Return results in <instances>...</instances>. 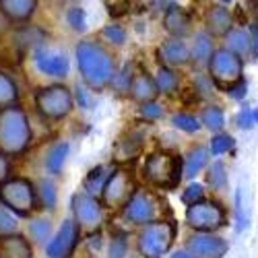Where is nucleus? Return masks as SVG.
Wrapping results in <instances>:
<instances>
[{
	"label": "nucleus",
	"instance_id": "nucleus-1",
	"mask_svg": "<svg viewBox=\"0 0 258 258\" xmlns=\"http://www.w3.org/2000/svg\"><path fill=\"white\" fill-rule=\"evenodd\" d=\"M77 67L83 83L93 91H103L112 83L116 75L114 56L107 52L99 41L95 39H83L75 50Z\"/></svg>",
	"mask_w": 258,
	"mask_h": 258
},
{
	"label": "nucleus",
	"instance_id": "nucleus-2",
	"mask_svg": "<svg viewBox=\"0 0 258 258\" xmlns=\"http://www.w3.org/2000/svg\"><path fill=\"white\" fill-rule=\"evenodd\" d=\"M33 139L31 122L21 105L0 110V153L7 157L23 155Z\"/></svg>",
	"mask_w": 258,
	"mask_h": 258
},
{
	"label": "nucleus",
	"instance_id": "nucleus-3",
	"mask_svg": "<svg viewBox=\"0 0 258 258\" xmlns=\"http://www.w3.org/2000/svg\"><path fill=\"white\" fill-rule=\"evenodd\" d=\"M143 178L157 188L174 190L184 178V161L180 155L167 151H153L143 163Z\"/></svg>",
	"mask_w": 258,
	"mask_h": 258
},
{
	"label": "nucleus",
	"instance_id": "nucleus-4",
	"mask_svg": "<svg viewBox=\"0 0 258 258\" xmlns=\"http://www.w3.org/2000/svg\"><path fill=\"white\" fill-rule=\"evenodd\" d=\"M0 205L17 217H31L37 209L35 184L25 176H13L0 184Z\"/></svg>",
	"mask_w": 258,
	"mask_h": 258
},
{
	"label": "nucleus",
	"instance_id": "nucleus-5",
	"mask_svg": "<svg viewBox=\"0 0 258 258\" xmlns=\"http://www.w3.org/2000/svg\"><path fill=\"white\" fill-rule=\"evenodd\" d=\"M33 103L37 114L52 122L64 120L75 110L73 91L62 83H52L46 85V87H39L33 95Z\"/></svg>",
	"mask_w": 258,
	"mask_h": 258
},
{
	"label": "nucleus",
	"instance_id": "nucleus-6",
	"mask_svg": "<svg viewBox=\"0 0 258 258\" xmlns=\"http://www.w3.org/2000/svg\"><path fill=\"white\" fill-rule=\"evenodd\" d=\"M176 240V225L171 221H153L141 229L137 246L145 258H161Z\"/></svg>",
	"mask_w": 258,
	"mask_h": 258
},
{
	"label": "nucleus",
	"instance_id": "nucleus-7",
	"mask_svg": "<svg viewBox=\"0 0 258 258\" xmlns=\"http://www.w3.org/2000/svg\"><path fill=\"white\" fill-rule=\"evenodd\" d=\"M242 73H244L242 58H238L225 48L213 50L209 58V77L215 87H219L221 91H227L231 85L242 81Z\"/></svg>",
	"mask_w": 258,
	"mask_h": 258
},
{
	"label": "nucleus",
	"instance_id": "nucleus-8",
	"mask_svg": "<svg viewBox=\"0 0 258 258\" xmlns=\"http://www.w3.org/2000/svg\"><path fill=\"white\" fill-rule=\"evenodd\" d=\"M186 223L201 233H213L227 223V215L219 203L203 199L186 209Z\"/></svg>",
	"mask_w": 258,
	"mask_h": 258
},
{
	"label": "nucleus",
	"instance_id": "nucleus-9",
	"mask_svg": "<svg viewBox=\"0 0 258 258\" xmlns=\"http://www.w3.org/2000/svg\"><path fill=\"white\" fill-rule=\"evenodd\" d=\"M159 213V205L157 199L147 190H137L131 197L126 199V203L122 205V215L124 219H128L135 225H149L153 223Z\"/></svg>",
	"mask_w": 258,
	"mask_h": 258
},
{
	"label": "nucleus",
	"instance_id": "nucleus-10",
	"mask_svg": "<svg viewBox=\"0 0 258 258\" xmlns=\"http://www.w3.org/2000/svg\"><path fill=\"white\" fill-rule=\"evenodd\" d=\"M31 62L37 73L46 75V77H54V79H64L71 73V62L69 56L52 48V46H39L33 50L31 54Z\"/></svg>",
	"mask_w": 258,
	"mask_h": 258
},
{
	"label": "nucleus",
	"instance_id": "nucleus-11",
	"mask_svg": "<svg viewBox=\"0 0 258 258\" xmlns=\"http://www.w3.org/2000/svg\"><path fill=\"white\" fill-rule=\"evenodd\" d=\"M81 240V227L75 219H64L60 229L54 233V238L46 244V256L48 258H71L79 246Z\"/></svg>",
	"mask_w": 258,
	"mask_h": 258
},
{
	"label": "nucleus",
	"instance_id": "nucleus-12",
	"mask_svg": "<svg viewBox=\"0 0 258 258\" xmlns=\"http://www.w3.org/2000/svg\"><path fill=\"white\" fill-rule=\"evenodd\" d=\"M73 205V213H75V221L79 227H89L95 229L101 219H103V207L101 203L91 197V195H85V192H77L71 201Z\"/></svg>",
	"mask_w": 258,
	"mask_h": 258
},
{
	"label": "nucleus",
	"instance_id": "nucleus-13",
	"mask_svg": "<svg viewBox=\"0 0 258 258\" xmlns=\"http://www.w3.org/2000/svg\"><path fill=\"white\" fill-rule=\"evenodd\" d=\"M131 176L124 169H112L101 188V201L105 207H120L131 195Z\"/></svg>",
	"mask_w": 258,
	"mask_h": 258
},
{
	"label": "nucleus",
	"instance_id": "nucleus-14",
	"mask_svg": "<svg viewBox=\"0 0 258 258\" xmlns=\"http://www.w3.org/2000/svg\"><path fill=\"white\" fill-rule=\"evenodd\" d=\"M188 250L192 258H223L229 250V244L213 233H197L188 240Z\"/></svg>",
	"mask_w": 258,
	"mask_h": 258
},
{
	"label": "nucleus",
	"instance_id": "nucleus-15",
	"mask_svg": "<svg viewBox=\"0 0 258 258\" xmlns=\"http://www.w3.org/2000/svg\"><path fill=\"white\" fill-rule=\"evenodd\" d=\"M35 11V0H0V15L13 25H27Z\"/></svg>",
	"mask_w": 258,
	"mask_h": 258
},
{
	"label": "nucleus",
	"instance_id": "nucleus-16",
	"mask_svg": "<svg viewBox=\"0 0 258 258\" xmlns=\"http://www.w3.org/2000/svg\"><path fill=\"white\" fill-rule=\"evenodd\" d=\"M205 25L211 35H225L233 25V15L223 5H211L205 15Z\"/></svg>",
	"mask_w": 258,
	"mask_h": 258
},
{
	"label": "nucleus",
	"instance_id": "nucleus-17",
	"mask_svg": "<svg viewBox=\"0 0 258 258\" xmlns=\"http://www.w3.org/2000/svg\"><path fill=\"white\" fill-rule=\"evenodd\" d=\"M33 246L21 233L0 235V258H31Z\"/></svg>",
	"mask_w": 258,
	"mask_h": 258
},
{
	"label": "nucleus",
	"instance_id": "nucleus-18",
	"mask_svg": "<svg viewBox=\"0 0 258 258\" xmlns=\"http://www.w3.org/2000/svg\"><path fill=\"white\" fill-rule=\"evenodd\" d=\"M190 15L180 5H169V9L163 15V27L167 33H171L176 39H182L190 31Z\"/></svg>",
	"mask_w": 258,
	"mask_h": 258
},
{
	"label": "nucleus",
	"instance_id": "nucleus-19",
	"mask_svg": "<svg viewBox=\"0 0 258 258\" xmlns=\"http://www.w3.org/2000/svg\"><path fill=\"white\" fill-rule=\"evenodd\" d=\"M128 93L135 101H139L141 105L143 103H149L153 101L155 95H157V87H155V81L149 73H137L131 81V87H128Z\"/></svg>",
	"mask_w": 258,
	"mask_h": 258
},
{
	"label": "nucleus",
	"instance_id": "nucleus-20",
	"mask_svg": "<svg viewBox=\"0 0 258 258\" xmlns=\"http://www.w3.org/2000/svg\"><path fill=\"white\" fill-rule=\"evenodd\" d=\"M159 54L163 56V60L169 64V67H184V64L190 60V50L184 44L182 39L169 37L163 41V46L159 50Z\"/></svg>",
	"mask_w": 258,
	"mask_h": 258
},
{
	"label": "nucleus",
	"instance_id": "nucleus-21",
	"mask_svg": "<svg viewBox=\"0 0 258 258\" xmlns=\"http://www.w3.org/2000/svg\"><path fill=\"white\" fill-rule=\"evenodd\" d=\"M69 153H71V145L67 141H58L48 149L46 159H44V167H46V171L50 176H60L62 174Z\"/></svg>",
	"mask_w": 258,
	"mask_h": 258
},
{
	"label": "nucleus",
	"instance_id": "nucleus-22",
	"mask_svg": "<svg viewBox=\"0 0 258 258\" xmlns=\"http://www.w3.org/2000/svg\"><path fill=\"white\" fill-rule=\"evenodd\" d=\"M143 145H145V135H143V133H139V131L128 133L126 137L118 139V143H116V157H118L120 161L135 159V157L141 153Z\"/></svg>",
	"mask_w": 258,
	"mask_h": 258
},
{
	"label": "nucleus",
	"instance_id": "nucleus-23",
	"mask_svg": "<svg viewBox=\"0 0 258 258\" xmlns=\"http://www.w3.org/2000/svg\"><path fill=\"white\" fill-rule=\"evenodd\" d=\"M225 50L235 54L238 58H244L250 54V33L244 27H231L225 33Z\"/></svg>",
	"mask_w": 258,
	"mask_h": 258
},
{
	"label": "nucleus",
	"instance_id": "nucleus-24",
	"mask_svg": "<svg viewBox=\"0 0 258 258\" xmlns=\"http://www.w3.org/2000/svg\"><path fill=\"white\" fill-rule=\"evenodd\" d=\"M209 163V149L207 147H195L190 149L188 155H186V161H184V178H195L199 176L201 171L207 167Z\"/></svg>",
	"mask_w": 258,
	"mask_h": 258
},
{
	"label": "nucleus",
	"instance_id": "nucleus-25",
	"mask_svg": "<svg viewBox=\"0 0 258 258\" xmlns=\"http://www.w3.org/2000/svg\"><path fill=\"white\" fill-rule=\"evenodd\" d=\"M13 105H19V85L9 73L0 71V110Z\"/></svg>",
	"mask_w": 258,
	"mask_h": 258
},
{
	"label": "nucleus",
	"instance_id": "nucleus-26",
	"mask_svg": "<svg viewBox=\"0 0 258 258\" xmlns=\"http://www.w3.org/2000/svg\"><path fill=\"white\" fill-rule=\"evenodd\" d=\"M250 192L244 186V182H240L238 192H235V215H238V231L248 229L250 225Z\"/></svg>",
	"mask_w": 258,
	"mask_h": 258
},
{
	"label": "nucleus",
	"instance_id": "nucleus-27",
	"mask_svg": "<svg viewBox=\"0 0 258 258\" xmlns=\"http://www.w3.org/2000/svg\"><path fill=\"white\" fill-rule=\"evenodd\" d=\"M155 87H157V93H163V95H171V93H176L178 89V83H180V77L174 69H169V67H159L155 77Z\"/></svg>",
	"mask_w": 258,
	"mask_h": 258
},
{
	"label": "nucleus",
	"instance_id": "nucleus-28",
	"mask_svg": "<svg viewBox=\"0 0 258 258\" xmlns=\"http://www.w3.org/2000/svg\"><path fill=\"white\" fill-rule=\"evenodd\" d=\"M201 126L209 128L211 133L215 135H219L223 131V126H225V112H223V107L221 105H207L203 114H201Z\"/></svg>",
	"mask_w": 258,
	"mask_h": 258
},
{
	"label": "nucleus",
	"instance_id": "nucleus-29",
	"mask_svg": "<svg viewBox=\"0 0 258 258\" xmlns=\"http://www.w3.org/2000/svg\"><path fill=\"white\" fill-rule=\"evenodd\" d=\"M35 195H37V205H41L48 211H54L56 209V203H58V190H56V184L50 180V178H41L35 186Z\"/></svg>",
	"mask_w": 258,
	"mask_h": 258
},
{
	"label": "nucleus",
	"instance_id": "nucleus-30",
	"mask_svg": "<svg viewBox=\"0 0 258 258\" xmlns=\"http://www.w3.org/2000/svg\"><path fill=\"white\" fill-rule=\"evenodd\" d=\"M213 54V39L207 31H201L195 35V44H192V52H190V60H195L197 64H205L209 62Z\"/></svg>",
	"mask_w": 258,
	"mask_h": 258
},
{
	"label": "nucleus",
	"instance_id": "nucleus-31",
	"mask_svg": "<svg viewBox=\"0 0 258 258\" xmlns=\"http://www.w3.org/2000/svg\"><path fill=\"white\" fill-rule=\"evenodd\" d=\"M17 44L23 48H39L44 46V31L35 25H23L17 31Z\"/></svg>",
	"mask_w": 258,
	"mask_h": 258
},
{
	"label": "nucleus",
	"instance_id": "nucleus-32",
	"mask_svg": "<svg viewBox=\"0 0 258 258\" xmlns=\"http://www.w3.org/2000/svg\"><path fill=\"white\" fill-rule=\"evenodd\" d=\"M105 171H107V167H105V165H95V167L89 171L87 178H85V182H83V190H85V195L95 197L97 192H101V188H103V184H105L107 176H110V174H105Z\"/></svg>",
	"mask_w": 258,
	"mask_h": 258
},
{
	"label": "nucleus",
	"instance_id": "nucleus-33",
	"mask_svg": "<svg viewBox=\"0 0 258 258\" xmlns=\"http://www.w3.org/2000/svg\"><path fill=\"white\" fill-rule=\"evenodd\" d=\"M207 184L217 192L225 190V186H227V167H225L223 161L211 163V167L207 169Z\"/></svg>",
	"mask_w": 258,
	"mask_h": 258
},
{
	"label": "nucleus",
	"instance_id": "nucleus-34",
	"mask_svg": "<svg viewBox=\"0 0 258 258\" xmlns=\"http://www.w3.org/2000/svg\"><path fill=\"white\" fill-rule=\"evenodd\" d=\"M27 233H29V238L37 244L50 242V233H52L50 219H31L27 223Z\"/></svg>",
	"mask_w": 258,
	"mask_h": 258
},
{
	"label": "nucleus",
	"instance_id": "nucleus-35",
	"mask_svg": "<svg viewBox=\"0 0 258 258\" xmlns=\"http://www.w3.org/2000/svg\"><path fill=\"white\" fill-rule=\"evenodd\" d=\"M171 126L178 128V131H182V133H188V135H197L203 128L197 116L186 114V112H178V114L171 116Z\"/></svg>",
	"mask_w": 258,
	"mask_h": 258
},
{
	"label": "nucleus",
	"instance_id": "nucleus-36",
	"mask_svg": "<svg viewBox=\"0 0 258 258\" xmlns=\"http://www.w3.org/2000/svg\"><path fill=\"white\" fill-rule=\"evenodd\" d=\"M67 23L77 33H83L87 29V13H85V9L81 5H73L67 9Z\"/></svg>",
	"mask_w": 258,
	"mask_h": 258
},
{
	"label": "nucleus",
	"instance_id": "nucleus-37",
	"mask_svg": "<svg viewBox=\"0 0 258 258\" xmlns=\"http://www.w3.org/2000/svg\"><path fill=\"white\" fill-rule=\"evenodd\" d=\"M101 39L107 41V44L116 46V48H120V46L126 44V29L118 23H110V25H105L101 29Z\"/></svg>",
	"mask_w": 258,
	"mask_h": 258
},
{
	"label": "nucleus",
	"instance_id": "nucleus-38",
	"mask_svg": "<svg viewBox=\"0 0 258 258\" xmlns=\"http://www.w3.org/2000/svg\"><path fill=\"white\" fill-rule=\"evenodd\" d=\"M126 254H128V233L118 229L110 240V252H107V258H124Z\"/></svg>",
	"mask_w": 258,
	"mask_h": 258
},
{
	"label": "nucleus",
	"instance_id": "nucleus-39",
	"mask_svg": "<svg viewBox=\"0 0 258 258\" xmlns=\"http://www.w3.org/2000/svg\"><path fill=\"white\" fill-rule=\"evenodd\" d=\"M233 145H235V139H233L231 135H227V133H219V135H215V137L211 139V155L219 157V155H223V153L231 151Z\"/></svg>",
	"mask_w": 258,
	"mask_h": 258
},
{
	"label": "nucleus",
	"instance_id": "nucleus-40",
	"mask_svg": "<svg viewBox=\"0 0 258 258\" xmlns=\"http://www.w3.org/2000/svg\"><path fill=\"white\" fill-rule=\"evenodd\" d=\"M133 62L131 64H124L122 67V71L118 73V75H114V79H112V87L118 91V93H128V87H131V81H133V77H135V73H133Z\"/></svg>",
	"mask_w": 258,
	"mask_h": 258
},
{
	"label": "nucleus",
	"instance_id": "nucleus-41",
	"mask_svg": "<svg viewBox=\"0 0 258 258\" xmlns=\"http://www.w3.org/2000/svg\"><path fill=\"white\" fill-rule=\"evenodd\" d=\"M19 231V221L13 213L0 207V235H11Z\"/></svg>",
	"mask_w": 258,
	"mask_h": 258
},
{
	"label": "nucleus",
	"instance_id": "nucleus-42",
	"mask_svg": "<svg viewBox=\"0 0 258 258\" xmlns=\"http://www.w3.org/2000/svg\"><path fill=\"white\" fill-rule=\"evenodd\" d=\"M205 197V186L203 184H197V182H192L190 186H186V190L182 192V203L184 205H197L201 203Z\"/></svg>",
	"mask_w": 258,
	"mask_h": 258
},
{
	"label": "nucleus",
	"instance_id": "nucleus-43",
	"mask_svg": "<svg viewBox=\"0 0 258 258\" xmlns=\"http://www.w3.org/2000/svg\"><path fill=\"white\" fill-rule=\"evenodd\" d=\"M141 116L145 118V120H159L161 116H163V107L159 105V103H155V101H149V103H143L141 105Z\"/></svg>",
	"mask_w": 258,
	"mask_h": 258
},
{
	"label": "nucleus",
	"instance_id": "nucleus-44",
	"mask_svg": "<svg viewBox=\"0 0 258 258\" xmlns=\"http://www.w3.org/2000/svg\"><path fill=\"white\" fill-rule=\"evenodd\" d=\"M235 124H238V128H242V131H252L254 128V120H252V107H242V110L238 112V116H235Z\"/></svg>",
	"mask_w": 258,
	"mask_h": 258
},
{
	"label": "nucleus",
	"instance_id": "nucleus-45",
	"mask_svg": "<svg viewBox=\"0 0 258 258\" xmlns=\"http://www.w3.org/2000/svg\"><path fill=\"white\" fill-rule=\"evenodd\" d=\"M195 93H201V95L213 93V81L209 75H197L195 77Z\"/></svg>",
	"mask_w": 258,
	"mask_h": 258
},
{
	"label": "nucleus",
	"instance_id": "nucleus-46",
	"mask_svg": "<svg viewBox=\"0 0 258 258\" xmlns=\"http://www.w3.org/2000/svg\"><path fill=\"white\" fill-rule=\"evenodd\" d=\"M231 99H235V101H242L244 97H246V93H248V85H246V81L242 79V81H238L235 85H231V87L225 91Z\"/></svg>",
	"mask_w": 258,
	"mask_h": 258
},
{
	"label": "nucleus",
	"instance_id": "nucleus-47",
	"mask_svg": "<svg viewBox=\"0 0 258 258\" xmlns=\"http://www.w3.org/2000/svg\"><path fill=\"white\" fill-rule=\"evenodd\" d=\"M73 99L79 103V107H81V110H91V97H89V93L87 91H85L83 87H77L75 89V93H73Z\"/></svg>",
	"mask_w": 258,
	"mask_h": 258
},
{
	"label": "nucleus",
	"instance_id": "nucleus-48",
	"mask_svg": "<svg viewBox=\"0 0 258 258\" xmlns=\"http://www.w3.org/2000/svg\"><path fill=\"white\" fill-rule=\"evenodd\" d=\"M13 163L11 157H7L5 153H0V184H5L9 178H13Z\"/></svg>",
	"mask_w": 258,
	"mask_h": 258
},
{
	"label": "nucleus",
	"instance_id": "nucleus-49",
	"mask_svg": "<svg viewBox=\"0 0 258 258\" xmlns=\"http://www.w3.org/2000/svg\"><path fill=\"white\" fill-rule=\"evenodd\" d=\"M110 7V15L112 17H122L128 13V9H131V5L128 3H114V5H107Z\"/></svg>",
	"mask_w": 258,
	"mask_h": 258
},
{
	"label": "nucleus",
	"instance_id": "nucleus-50",
	"mask_svg": "<svg viewBox=\"0 0 258 258\" xmlns=\"http://www.w3.org/2000/svg\"><path fill=\"white\" fill-rule=\"evenodd\" d=\"M252 120H254V126H256L258 124V105L252 107Z\"/></svg>",
	"mask_w": 258,
	"mask_h": 258
},
{
	"label": "nucleus",
	"instance_id": "nucleus-51",
	"mask_svg": "<svg viewBox=\"0 0 258 258\" xmlns=\"http://www.w3.org/2000/svg\"><path fill=\"white\" fill-rule=\"evenodd\" d=\"M171 258H192V256H190L188 252H176V254L171 256Z\"/></svg>",
	"mask_w": 258,
	"mask_h": 258
}]
</instances>
